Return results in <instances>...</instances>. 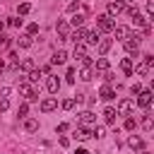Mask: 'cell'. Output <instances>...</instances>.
I'll list each match as a JSON object with an SVG mask.
<instances>
[{
    "label": "cell",
    "instance_id": "cell-26",
    "mask_svg": "<svg viewBox=\"0 0 154 154\" xmlns=\"http://www.w3.org/2000/svg\"><path fill=\"white\" fill-rule=\"evenodd\" d=\"M26 79H29L31 84H36V82L41 79V70H29V75H26Z\"/></svg>",
    "mask_w": 154,
    "mask_h": 154
},
{
    "label": "cell",
    "instance_id": "cell-16",
    "mask_svg": "<svg viewBox=\"0 0 154 154\" xmlns=\"http://www.w3.org/2000/svg\"><path fill=\"white\" fill-rule=\"evenodd\" d=\"M82 55H87V43L84 41H75V58L79 60Z\"/></svg>",
    "mask_w": 154,
    "mask_h": 154
},
{
    "label": "cell",
    "instance_id": "cell-41",
    "mask_svg": "<svg viewBox=\"0 0 154 154\" xmlns=\"http://www.w3.org/2000/svg\"><path fill=\"white\" fill-rule=\"evenodd\" d=\"M140 91H142V84H140V82H135V84H132V94H135V96H137V94H140Z\"/></svg>",
    "mask_w": 154,
    "mask_h": 154
},
{
    "label": "cell",
    "instance_id": "cell-28",
    "mask_svg": "<svg viewBox=\"0 0 154 154\" xmlns=\"http://www.w3.org/2000/svg\"><path fill=\"white\" fill-rule=\"evenodd\" d=\"M29 10H31V5H29V2H22V5L17 7V12H19V14H29Z\"/></svg>",
    "mask_w": 154,
    "mask_h": 154
},
{
    "label": "cell",
    "instance_id": "cell-8",
    "mask_svg": "<svg viewBox=\"0 0 154 154\" xmlns=\"http://www.w3.org/2000/svg\"><path fill=\"white\" fill-rule=\"evenodd\" d=\"M123 43H125V51H128V53H135V51H137V46H140V36H132V34H130Z\"/></svg>",
    "mask_w": 154,
    "mask_h": 154
},
{
    "label": "cell",
    "instance_id": "cell-19",
    "mask_svg": "<svg viewBox=\"0 0 154 154\" xmlns=\"http://www.w3.org/2000/svg\"><path fill=\"white\" fill-rule=\"evenodd\" d=\"M120 70L130 77V75H132V58H123V60H120Z\"/></svg>",
    "mask_w": 154,
    "mask_h": 154
},
{
    "label": "cell",
    "instance_id": "cell-21",
    "mask_svg": "<svg viewBox=\"0 0 154 154\" xmlns=\"http://www.w3.org/2000/svg\"><path fill=\"white\" fill-rule=\"evenodd\" d=\"M24 130H26V132H36V130H38V120H36V118H26V120H24Z\"/></svg>",
    "mask_w": 154,
    "mask_h": 154
},
{
    "label": "cell",
    "instance_id": "cell-1",
    "mask_svg": "<svg viewBox=\"0 0 154 154\" xmlns=\"http://www.w3.org/2000/svg\"><path fill=\"white\" fill-rule=\"evenodd\" d=\"M113 26H116V22H113L111 14H99L96 17V31H113Z\"/></svg>",
    "mask_w": 154,
    "mask_h": 154
},
{
    "label": "cell",
    "instance_id": "cell-15",
    "mask_svg": "<svg viewBox=\"0 0 154 154\" xmlns=\"http://www.w3.org/2000/svg\"><path fill=\"white\" fill-rule=\"evenodd\" d=\"M111 43H113L111 38H99V41H96V48H99V53H101V55H103V53H108Z\"/></svg>",
    "mask_w": 154,
    "mask_h": 154
},
{
    "label": "cell",
    "instance_id": "cell-12",
    "mask_svg": "<svg viewBox=\"0 0 154 154\" xmlns=\"http://www.w3.org/2000/svg\"><path fill=\"white\" fill-rule=\"evenodd\" d=\"M94 120H96V116H94L91 111H82V113H79V123H82V125H91Z\"/></svg>",
    "mask_w": 154,
    "mask_h": 154
},
{
    "label": "cell",
    "instance_id": "cell-4",
    "mask_svg": "<svg viewBox=\"0 0 154 154\" xmlns=\"http://www.w3.org/2000/svg\"><path fill=\"white\" fill-rule=\"evenodd\" d=\"M132 108H135V101H132V99H123V101L118 103V113H120V116H130Z\"/></svg>",
    "mask_w": 154,
    "mask_h": 154
},
{
    "label": "cell",
    "instance_id": "cell-23",
    "mask_svg": "<svg viewBox=\"0 0 154 154\" xmlns=\"http://www.w3.org/2000/svg\"><path fill=\"white\" fill-rule=\"evenodd\" d=\"M103 120H106L108 125H113V123H116V108H106V111H103Z\"/></svg>",
    "mask_w": 154,
    "mask_h": 154
},
{
    "label": "cell",
    "instance_id": "cell-45",
    "mask_svg": "<svg viewBox=\"0 0 154 154\" xmlns=\"http://www.w3.org/2000/svg\"><path fill=\"white\" fill-rule=\"evenodd\" d=\"M2 67H5V60H2V58H0V70H2Z\"/></svg>",
    "mask_w": 154,
    "mask_h": 154
},
{
    "label": "cell",
    "instance_id": "cell-42",
    "mask_svg": "<svg viewBox=\"0 0 154 154\" xmlns=\"http://www.w3.org/2000/svg\"><path fill=\"white\" fill-rule=\"evenodd\" d=\"M58 142H60V147H67V144H70V140H67L65 135H60V137H58Z\"/></svg>",
    "mask_w": 154,
    "mask_h": 154
},
{
    "label": "cell",
    "instance_id": "cell-47",
    "mask_svg": "<svg viewBox=\"0 0 154 154\" xmlns=\"http://www.w3.org/2000/svg\"><path fill=\"white\" fill-rule=\"evenodd\" d=\"M132 2H135V0H132Z\"/></svg>",
    "mask_w": 154,
    "mask_h": 154
},
{
    "label": "cell",
    "instance_id": "cell-30",
    "mask_svg": "<svg viewBox=\"0 0 154 154\" xmlns=\"http://www.w3.org/2000/svg\"><path fill=\"white\" fill-rule=\"evenodd\" d=\"M12 94V87H0V99H10Z\"/></svg>",
    "mask_w": 154,
    "mask_h": 154
},
{
    "label": "cell",
    "instance_id": "cell-27",
    "mask_svg": "<svg viewBox=\"0 0 154 154\" xmlns=\"http://www.w3.org/2000/svg\"><path fill=\"white\" fill-rule=\"evenodd\" d=\"M70 22H72V26H77V29H79V26L84 24V14H75V17L70 19Z\"/></svg>",
    "mask_w": 154,
    "mask_h": 154
},
{
    "label": "cell",
    "instance_id": "cell-5",
    "mask_svg": "<svg viewBox=\"0 0 154 154\" xmlns=\"http://www.w3.org/2000/svg\"><path fill=\"white\" fill-rule=\"evenodd\" d=\"M120 12H125V2L123 0H111L108 2V14L113 17V14H120Z\"/></svg>",
    "mask_w": 154,
    "mask_h": 154
},
{
    "label": "cell",
    "instance_id": "cell-20",
    "mask_svg": "<svg viewBox=\"0 0 154 154\" xmlns=\"http://www.w3.org/2000/svg\"><path fill=\"white\" fill-rule=\"evenodd\" d=\"M113 96H116V91L111 89V84H103V87H101V99H103V101H111Z\"/></svg>",
    "mask_w": 154,
    "mask_h": 154
},
{
    "label": "cell",
    "instance_id": "cell-44",
    "mask_svg": "<svg viewBox=\"0 0 154 154\" xmlns=\"http://www.w3.org/2000/svg\"><path fill=\"white\" fill-rule=\"evenodd\" d=\"M75 154H89V152H87V149H84V147H79V149H77V152H75Z\"/></svg>",
    "mask_w": 154,
    "mask_h": 154
},
{
    "label": "cell",
    "instance_id": "cell-22",
    "mask_svg": "<svg viewBox=\"0 0 154 154\" xmlns=\"http://www.w3.org/2000/svg\"><path fill=\"white\" fill-rule=\"evenodd\" d=\"M108 60L106 58H96V72H108Z\"/></svg>",
    "mask_w": 154,
    "mask_h": 154
},
{
    "label": "cell",
    "instance_id": "cell-34",
    "mask_svg": "<svg viewBox=\"0 0 154 154\" xmlns=\"http://www.w3.org/2000/svg\"><path fill=\"white\" fill-rule=\"evenodd\" d=\"M26 113H29V103H22L19 106V118H26Z\"/></svg>",
    "mask_w": 154,
    "mask_h": 154
},
{
    "label": "cell",
    "instance_id": "cell-17",
    "mask_svg": "<svg viewBox=\"0 0 154 154\" xmlns=\"http://www.w3.org/2000/svg\"><path fill=\"white\" fill-rule=\"evenodd\" d=\"M51 60H53V63H55V65H63V63H65V60H67V51H63V48H60V51H55V53H53V58H51Z\"/></svg>",
    "mask_w": 154,
    "mask_h": 154
},
{
    "label": "cell",
    "instance_id": "cell-29",
    "mask_svg": "<svg viewBox=\"0 0 154 154\" xmlns=\"http://www.w3.org/2000/svg\"><path fill=\"white\" fill-rule=\"evenodd\" d=\"M22 70H34V60L31 58H26V60H22V65H19Z\"/></svg>",
    "mask_w": 154,
    "mask_h": 154
},
{
    "label": "cell",
    "instance_id": "cell-35",
    "mask_svg": "<svg viewBox=\"0 0 154 154\" xmlns=\"http://www.w3.org/2000/svg\"><path fill=\"white\" fill-rule=\"evenodd\" d=\"M103 135H106L103 128H94V130H91V137H103Z\"/></svg>",
    "mask_w": 154,
    "mask_h": 154
},
{
    "label": "cell",
    "instance_id": "cell-7",
    "mask_svg": "<svg viewBox=\"0 0 154 154\" xmlns=\"http://www.w3.org/2000/svg\"><path fill=\"white\" fill-rule=\"evenodd\" d=\"M137 103H140L142 108H149V103H152V91H149V89H142V91L137 94Z\"/></svg>",
    "mask_w": 154,
    "mask_h": 154
},
{
    "label": "cell",
    "instance_id": "cell-25",
    "mask_svg": "<svg viewBox=\"0 0 154 154\" xmlns=\"http://www.w3.org/2000/svg\"><path fill=\"white\" fill-rule=\"evenodd\" d=\"M152 125H154V123H152V113H149V111H147V113H144V116H142V128H144V130H147V132H149V130H152Z\"/></svg>",
    "mask_w": 154,
    "mask_h": 154
},
{
    "label": "cell",
    "instance_id": "cell-24",
    "mask_svg": "<svg viewBox=\"0 0 154 154\" xmlns=\"http://www.w3.org/2000/svg\"><path fill=\"white\" fill-rule=\"evenodd\" d=\"M91 75H94V70L87 65V67H82V72H79V79H82V82H89V79H91Z\"/></svg>",
    "mask_w": 154,
    "mask_h": 154
},
{
    "label": "cell",
    "instance_id": "cell-40",
    "mask_svg": "<svg viewBox=\"0 0 154 154\" xmlns=\"http://www.w3.org/2000/svg\"><path fill=\"white\" fill-rule=\"evenodd\" d=\"M77 10H79V2H70L67 5V12H77Z\"/></svg>",
    "mask_w": 154,
    "mask_h": 154
},
{
    "label": "cell",
    "instance_id": "cell-37",
    "mask_svg": "<svg viewBox=\"0 0 154 154\" xmlns=\"http://www.w3.org/2000/svg\"><path fill=\"white\" fill-rule=\"evenodd\" d=\"M10 46V36H2L0 34V48H7Z\"/></svg>",
    "mask_w": 154,
    "mask_h": 154
},
{
    "label": "cell",
    "instance_id": "cell-2",
    "mask_svg": "<svg viewBox=\"0 0 154 154\" xmlns=\"http://www.w3.org/2000/svg\"><path fill=\"white\" fill-rule=\"evenodd\" d=\"M152 65H154V58H152V55H144V58H142V60L137 63L135 72H137V75H147V72L152 70Z\"/></svg>",
    "mask_w": 154,
    "mask_h": 154
},
{
    "label": "cell",
    "instance_id": "cell-9",
    "mask_svg": "<svg viewBox=\"0 0 154 154\" xmlns=\"http://www.w3.org/2000/svg\"><path fill=\"white\" fill-rule=\"evenodd\" d=\"M82 38H84V43L96 46V41L101 38V31H96V29H94V31H84V36H82Z\"/></svg>",
    "mask_w": 154,
    "mask_h": 154
},
{
    "label": "cell",
    "instance_id": "cell-39",
    "mask_svg": "<svg viewBox=\"0 0 154 154\" xmlns=\"http://www.w3.org/2000/svg\"><path fill=\"white\" fill-rule=\"evenodd\" d=\"M125 130H135V118H128L125 120Z\"/></svg>",
    "mask_w": 154,
    "mask_h": 154
},
{
    "label": "cell",
    "instance_id": "cell-31",
    "mask_svg": "<svg viewBox=\"0 0 154 154\" xmlns=\"http://www.w3.org/2000/svg\"><path fill=\"white\" fill-rule=\"evenodd\" d=\"M144 12H147V17H152V14H154V2H152V0H147V5H144Z\"/></svg>",
    "mask_w": 154,
    "mask_h": 154
},
{
    "label": "cell",
    "instance_id": "cell-32",
    "mask_svg": "<svg viewBox=\"0 0 154 154\" xmlns=\"http://www.w3.org/2000/svg\"><path fill=\"white\" fill-rule=\"evenodd\" d=\"M36 31H38V24H36V22H31V24L26 26V34H31V36H34Z\"/></svg>",
    "mask_w": 154,
    "mask_h": 154
},
{
    "label": "cell",
    "instance_id": "cell-14",
    "mask_svg": "<svg viewBox=\"0 0 154 154\" xmlns=\"http://www.w3.org/2000/svg\"><path fill=\"white\" fill-rule=\"evenodd\" d=\"M31 43H34V38H31V34H22V36L17 38V46H19V48H29Z\"/></svg>",
    "mask_w": 154,
    "mask_h": 154
},
{
    "label": "cell",
    "instance_id": "cell-10",
    "mask_svg": "<svg viewBox=\"0 0 154 154\" xmlns=\"http://www.w3.org/2000/svg\"><path fill=\"white\" fill-rule=\"evenodd\" d=\"M55 108H58V101H55V99L48 96V99L41 101V111H43V113H51V111H55Z\"/></svg>",
    "mask_w": 154,
    "mask_h": 154
},
{
    "label": "cell",
    "instance_id": "cell-11",
    "mask_svg": "<svg viewBox=\"0 0 154 154\" xmlns=\"http://www.w3.org/2000/svg\"><path fill=\"white\" fill-rule=\"evenodd\" d=\"M113 34H116V38L125 41V38L130 36V26H113Z\"/></svg>",
    "mask_w": 154,
    "mask_h": 154
},
{
    "label": "cell",
    "instance_id": "cell-33",
    "mask_svg": "<svg viewBox=\"0 0 154 154\" xmlns=\"http://www.w3.org/2000/svg\"><path fill=\"white\" fill-rule=\"evenodd\" d=\"M63 108H65V111L75 108V99H65V101H63Z\"/></svg>",
    "mask_w": 154,
    "mask_h": 154
},
{
    "label": "cell",
    "instance_id": "cell-6",
    "mask_svg": "<svg viewBox=\"0 0 154 154\" xmlns=\"http://www.w3.org/2000/svg\"><path fill=\"white\" fill-rule=\"evenodd\" d=\"M46 87H48L51 94H58V89H60V79H58L55 75H46Z\"/></svg>",
    "mask_w": 154,
    "mask_h": 154
},
{
    "label": "cell",
    "instance_id": "cell-36",
    "mask_svg": "<svg viewBox=\"0 0 154 154\" xmlns=\"http://www.w3.org/2000/svg\"><path fill=\"white\" fill-rule=\"evenodd\" d=\"M65 82H70V84L75 82V70H72V67L67 70V75H65Z\"/></svg>",
    "mask_w": 154,
    "mask_h": 154
},
{
    "label": "cell",
    "instance_id": "cell-46",
    "mask_svg": "<svg viewBox=\"0 0 154 154\" xmlns=\"http://www.w3.org/2000/svg\"><path fill=\"white\" fill-rule=\"evenodd\" d=\"M142 154H149V152H147V149H144V152H142Z\"/></svg>",
    "mask_w": 154,
    "mask_h": 154
},
{
    "label": "cell",
    "instance_id": "cell-3",
    "mask_svg": "<svg viewBox=\"0 0 154 154\" xmlns=\"http://www.w3.org/2000/svg\"><path fill=\"white\" fill-rule=\"evenodd\" d=\"M55 31H58V38H60V41H65V38L70 36V24H67L65 19H60V22L55 24Z\"/></svg>",
    "mask_w": 154,
    "mask_h": 154
},
{
    "label": "cell",
    "instance_id": "cell-43",
    "mask_svg": "<svg viewBox=\"0 0 154 154\" xmlns=\"http://www.w3.org/2000/svg\"><path fill=\"white\" fill-rule=\"evenodd\" d=\"M67 128H70L67 123H60V125H58V132H67Z\"/></svg>",
    "mask_w": 154,
    "mask_h": 154
},
{
    "label": "cell",
    "instance_id": "cell-18",
    "mask_svg": "<svg viewBox=\"0 0 154 154\" xmlns=\"http://www.w3.org/2000/svg\"><path fill=\"white\" fill-rule=\"evenodd\" d=\"M128 144H130V149H142V147H144L142 137H137V135H130V137H128Z\"/></svg>",
    "mask_w": 154,
    "mask_h": 154
},
{
    "label": "cell",
    "instance_id": "cell-38",
    "mask_svg": "<svg viewBox=\"0 0 154 154\" xmlns=\"http://www.w3.org/2000/svg\"><path fill=\"white\" fill-rule=\"evenodd\" d=\"M10 108V99H0V111H7Z\"/></svg>",
    "mask_w": 154,
    "mask_h": 154
},
{
    "label": "cell",
    "instance_id": "cell-13",
    "mask_svg": "<svg viewBox=\"0 0 154 154\" xmlns=\"http://www.w3.org/2000/svg\"><path fill=\"white\" fill-rule=\"evenodd\" d=\"M72 137H75V140H89V137H91V130H87L84 125H79V128L75 130V135H72Z\"/></svg>",
    "mask_w": 154,
    "mask_h": 154
}]
</instances>
